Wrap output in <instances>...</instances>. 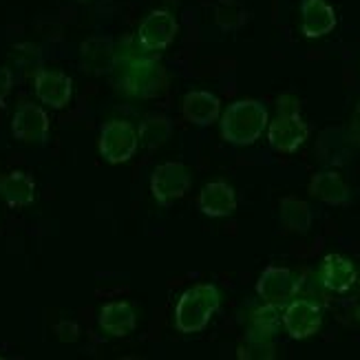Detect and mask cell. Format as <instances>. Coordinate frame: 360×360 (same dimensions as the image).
<instances>
[{"label": "cell", "mask_w": 360, "mask_h": 360, "mask_svg": "<svg viewBox=\"0 0 360 360\" xmlns=\"http://www.w3.org/2000/svg\"><path fill=\"white\" fill-rule=\"evenodd\" d=\"M347 131H349V137L354 139V144L360 146V104L356 106V111L352 113V120H349Z\"/></svg>", "instance_id": "obj_30"}, {"label": "cell", "mask_w": 360, "mask_h": 360, "mask_svg": "<svg viewBox=\"0 0 360 360\" xmlns=\"http://www.w3.org/2000/svg\"><path fill=\"white\" fill-rule=\"evenodd\" d=\"M197 206L201 214L210 219H224L237 210V193L226 181H210L201 188Z\"/></svg>", "instance_id": "obj_13"}, {"label": "cell", "mask_w": 360, "mask_h": 360, "mask_svg": "<svg viewBox=\"0 0 360 360\" xmlns=\"http://www.w3.org/2000/svg\"><path fill=\"white\" fill-rule=\"evenodd\" d=\"M356 316H358V321H360V303H358V309H356Z\"/></svg>", "instance_id": "obj_31"}, {"label": "cell", "mask_w": 360, "mask_h": 360, "mask_svg": "<svg viewBox=\"0 0 360 360\" xmlns=\"http://www.w3.org/2000/svg\"><path fill=\"white\" fill-rule=\"evenodd\" d=\"M309 135L301 113H278L268 122V144L276 153H296Z\"/></svg>", "instance_id": "obj_9"}, {"label": "cell", "mask_w": 360, "mask_h": 360, "mask_svg": "<svg viewBox=\"0 0 360 360\" xmlns=\"http://www.w3.org/2000/svg\"><path fill=\"white\" fill-rule=\"evenodd\" d=\"M77 3H86V0H77Z\"/></svg>", "instance_id": "obj_32"}, {"label": "cell", "mask_w": 360, "mask_h": 360, "mask_svg": "<svg viewBox=\"0 0 360 360\" xmlns=\"http://www.w3.org/2000/svg\"><path fill=\"white\" fill-rule=\"evenodd\" d=\"M358 281H360V272H358Z\"/></svg>", "instance_id": "obj_33"}, {"label": "cell", "mask_w": 360, "mask_h": 360, "mask_svg": "<svg viewBox=\"0 0 360 360\" xmlns=\"http://www.w3.org/2000/svg\"><path fill=\"white\" fill-rule=\"evenodd\" d=\"M354 146L356 144L349 137L347 129L332 127V129H325L321 133L319 144H316V155L327 166H345L352 158Z\"/></svg>", "instance_id": "obj_19"}, {"label": "cell", "mask_w": 360, "mask_h": 360, "mask_svg": "<svg viewBox=\"0 0 360 360\" xmlns=\"http://www.w3.org/2000/svg\"><path fill=\"white\" fill-rule=\"evenodd\" d=\"M193 186L191 168L181 162H164L153 170L150 193L160 206H170L181 199Z\"/></svg>", "instance_id": "obj_5"}, {"label": "cell", "mask_w": 360, "mask_h": 360, "mask_svg": "<svg viewBox=\"0 0 360 360\" xmlns=\"http://www.w3.org/2000/svg\"><path fill=\"white\" fill-rule=\"evenodd\" d=\"M173 120L164 113H150L142 122H139L137 137H139V146H144L148 150H155L164 146L170 137H173Z\"/></svg>", "instance_id": "obj_22"}, {"label": "cell", "mask_w": 360, "mask_h": 360, "mask_svg": "<svg viewBox=\"0 0 360 360\" xmlns=\"http://www.w3.org/2000/svg\"><path fill=\"white\" fill-rule=\"evenodd\" d=\"M221 307V292L212 283H197L188 288L175 305V327L181 334H197Z\"/></svg>", "instance_id": "obj_3"}, {"label": "cell", "mask_w": 360, "mask_h": 360, "mask_svg": "<svg viewBox=\"0 0 360 360\" xmlns=\"http://www.w3.org/2000/svg\"><path fill=\"white\" fill-rule=\"evenodd\" d=\"M268 108L259 100H237L228 104L221 120H219V131L221 137L232 146H250L268 129Z\"/></svg>", "instance_id": "obj_2"}, {"label": "cell", "mask_w": 360, "mask_h": 360, "mask_svg": "<svg viewBox=\"0 0 360 360\" xmlns=\"http://www.w3.org/2000/svg\"><path fill=\"white\" fill-rule=\"evenodd\" d=\"M80 65L91 75H108L117 69V42L96 36L82 42L80 46Z\"/></svg>", "instance_id": "obj_12"}, {"label": "cell", "mask_w": 360, "mask_h": 360, "mask_svg": "<svg viewBox=\"0 0 360 360\" xmlns=\"http://www.w3.org/2000/svg\"><path fill=\"white\" fill-rule=\"evenodd\" d=\"M49 115L42 106L25 102L11 117V133L22 144H44L49 137Z\"/></svg>", "instance_id": "obj_10"}, {"label": "cell", "mask_w": 360, "mask_h": 360, "mask_svg": "<svg viewBox=\"0 0 360 360\" xmlns=\"http://www.w3.org/2000/svg\"><path fill=\"white\" fill-rule=\"evenodd\" d=\"M276 111L278 113H301V100L292 96V93H283L276 98Z\"/></svg>", "instance_id": "obj_28"}, {"label": "cell", "mask_w": 360, "mask_h": 360, "mask_svg": "<svg viewBox=\"0 0 360 360\" xmlns=\"http://www.w3.org/2000/svg\"><path fill=\"white\" fill-rule=\"evenodd\" d=\"M0 197L9 208H27L36 201V181L25 170L0 175Z\"/></svg>", "instance_id": "obj_20"}, {"label": "cell", "mask_w": 360, "mask_h": 360, "mask_svg": "<svg viewBox=\"0 0 360 360\" xmlns=\"http://www.w3.org/2000/svg\"><path fill=\"white\" fill-rule=\"evenodd\" d=\"M301 290V281L288 268H265L257 281V294L263 303H272L276 307H285Z\"/></svg>", "instance_id": "obj_8"}, {"label": "cell", "mask_w": 360, "mask_h": 360, "mask_svg": "<svg viewBox=\"0 0 360 360\" xmlns=\"http://www.w3.org/2000/svg\"><path fill=\"white\" fill-rule=\"evenodd\" d=\"M117 69H120V89L129 98L153 100L166 91L168 75L160 60L150 53H129L124 44L117 42Z\"/></svg>", "instance_id": "obj_1"}, {"label": "cell", "mask_w": 360, "mask_h": 360, "mask_svg": "<svg viewBox=\"0 0 360 360\" xmlns=\"http://www.w3.org/2000/svg\"><path fill=\"white\" fill-rule=\"evenodd\" d=\"M336 29V11L327 0H301V31L305 38H323Z\"/></svg>", "instance_id": "obj_14"}, {"label": "cell", "mask_w": 360, "mask_h": 360, "mask_svg": "<svg viewBox=\"0 0 360 360\" xmlns=\"http://www.w3.org/2000/svg\"><path fill=\"white\" fill-rule=\"evenodd\" d=\"M281 327V314H278V307L272 303H263L261 307H257L250 316V325H248V332H257L263 336H276Z\"/></svg>", "instance_id": "obj_25"}, {"label": "cell", "mask_w": 360, "mask_h": 360, "mask_svg": "<svg viewBox=\"0 0 360 360\" xmlns=\"http://www.w3.org/2000/svg\"><path fill=\"white\" fill-rule=\"evenodd\" d=\"M53 332H56L58 340H62V342H75L80 338V327H77V323H73V321H60Z\"/></svg>", "instance_id": "obj_27"}, {"label": "cell", "mask_w": 360, "mask_h": 360, "mask_svg": "<svg viewBox=\"0 0 360 360\" xmlns=\"http://www.w3.org/2000/svg\"><path fill=\"white\" fill-rule=\"evenodd\" d=\"M100 155L106 164H127L139 148V137L131 122L127 120H108L100 129L98 139Z\"/></svg>", "instance_id": "obj_4"}, {"label": "cell", "mask_w": 360, "mask_h": 360, "mask_svg": "<svg viewBox=\"0 0 360 360\" xmlns=\"http://www.w3.org/2000/svg\"><path fill=\"white\" fill-rule=\"evenodd\" d=\"M181 113L195 127H210L221 115V100L210 91H188L181 100Z\"/></svg>", "instance_id": "obj_18"}, {"label": "cell", "mask_w": 360, "mask_h": 360, "mask_svg": "<svg viewBox=\"0 0 360 360\" xmlns=\"http://www.w3.org/2000/svg\"><path fill=\"white\" fill-rule=\"evenodd\" d=\"M278 221L285 230L290 232H299L305 234L311 228L314 221V214L305 199L299 197H283L278 203Z\"/></svg>", "instance_id": "obj_21"}, {"label": "cell", "mask_w": 360, "mask_h": 360, "mask_svg": "<svg viewBox=\"0 0 360 360\" xmlns=\"http://www.w3.org/2000/svg\"><path fill=\"white\" fill-rule=\"evenodd\" d=\"M100 330L111 338H124L135 332L137 311L129 301H111L100 309Z\"/></svg>", "instance_id": "obj_16"}, {"label": "cell", "mask_w": 360, "mask_h": 360, "mask_svg": "<svg viewBox=\"0 0 360 360\" xmlns=\"http://www.w3.org/2000/svg\"><path fill=\"white\" fill-rule=\"evenodd\" d=\"M237 358H241V360H272V358H276L274 338L257 334V332H245L243 340L237 347Z\"/></svg>", "instance_id": "obj_23"}, {"label": "cell", "mask_w": 360, "mask_h": 360, "mask_svg": "<svg viewBox=\"0 0 360 360\" xmlns=\"http://www.w3.org/2000/svg\"><path fill=\"white\" fill-rule=\"evenodd\" d=\"M11 62L25 73H38L42 69V51L34 42H20L13 44L11 49Z\"/></svg>", "instance_id": "obj_26"}, {"label": "cell", "mask_w": 360, "mask_h": 360, "mask_svg": "<svg viewBox=\"0 0 360 360\" xmlns=\"http://www.w3.org/2000/svg\"><path fill=\"white\" fill-rule=\"evenodd\" d=\"M177 18L168 9H153L137 27V44L146 53H160L168 49L177 38Z\"/></svg>", "instance_id": "obj_6"}, {"label": "cell", "mask_w": 360, "mask_h": 360, "mask_svg": "<svg viewBox=\"0 0 360 360\" xmlns=\"http://www.w3.org/2000/svg\"><path fill=\"white\" fill-rule=\"evenodd\" d=\"M309 195L327 206H347L352 203V188L336 170H321L309 179Z\"/></svg>", "instance_id": "obj_15"}, {"label": "cell", "mask_w": 360, "mask_h": 360, "mask_svg": "<svg viewBox=\"0 0 360 360\" xmlns=\"http://www.w3.org/2000/svg\"><path fill=\"white\" fill-rule=\"evenodd\" d=\"M36 98L49 108H65L73 98V80L58 69H40L34 75Z\"/></svg>", "instance_id": "obj_11"}, {"label": "cell", "mask_w": 360, "mask_h": 360, "mask_svg": "<svg viewBox=\"0 0 360 360\" xmlns=\"http://www.w3.org/2000/svg\"><path fill=\"white\" fill-rule=\"evenodd\" d=\"M319 278H321V285L330 292L342 294L352 290V285L358 281V270L354 268L352 259L342 257V255H327L321 263V270H319Z\"/></svg>", "instance_id": "obj_17"}, {"label": "cell", "mask_w": 360, "mask_h": 360, "mask_svg": "<svg viewBox=\"0 0 360 360\" xmlns=\"http://www.w3.org/2000/svg\"><path fill=\"white\" fill-rule=\"evenodd\" d=\"M13 89V73L7 67H0V106H5V100Z\"/></svg>", "instance_id": "obj_29"}, {"label": "cell", "mask_w": 360, "mask_h": 360, "mask_svg": "<svg viewBox=\"0 0 360 360\" xmlns=\"http://www.w3.org/2000/svg\"><path fill=\"white\" fill-rule=\"evenodd\" d=\"M281 325L285 327V332L294 340H305L319 334L323 325V309L319 303L309 299H294L285 305L283 316H281Z\"/></svg>", "instance_id": "obj_7"}, {"label": "cell", "mask_w": 360, "mask_h": 360, "mask_svg": "<svg viewBox=\"0 0 360 360\" xmlns=\"http://www.w3.org/2000/svg\"><path fill=\"white\" fill-rule=\"evenodd\" d=\"M214 22L224 31H237L248 22V11L239 0H219L214 7Z\"/></svg>", "instance_id": "obj_24"}]
</instances>
